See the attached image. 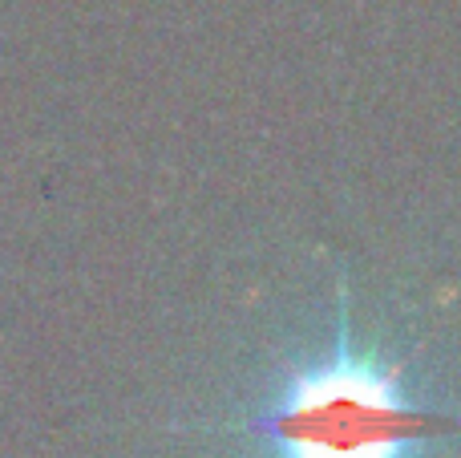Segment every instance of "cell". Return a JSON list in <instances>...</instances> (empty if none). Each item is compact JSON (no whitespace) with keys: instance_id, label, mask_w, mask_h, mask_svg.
<instances>
[{"instance_id":"1","label":"cell","mask_w":461,"mask_h":458,"mask_svg":"<svg viewBox=\"0 0 461 458\" xmlns=\"http://www.w3.org/2000/svg\"><path fill=\"white\" fill-rule=\"evenodd\" d=\"M461 422L409 402L384 365L336 345L332 357L295 370L284 394L251 422L276 458H405L421 438Z\"/></svg>"}]
</instances>
